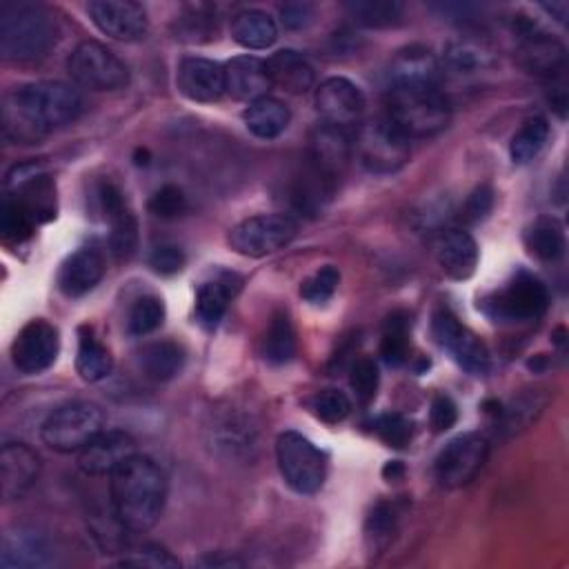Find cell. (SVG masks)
Returning <instances> with one entry per match:
<instances>
[{"label": "cell", "instance_id": "obj_1", "mask_svg": "<svg viewBox=\"0 0 569 569\" xmlns=\"http://www.w3.org/2000/svg\"><path fill=\"white\" fill-rule=\"evenodd\" d=\"M82 109L80 93L58 80L16 87L2 98V131L11 142H36L73 122Z\"/></svg>", "mask_w": 569, "mask_h": 569}, {"label": "cell", "instance_id": "obj_2", "mask_svg": "<svg viewBox=\"0 0 569 569\" xmlns=\"http://www.w3.org/2000/svg\"><path fill=\"white\" fill-rule=\"evenodd\" d=\"M167 476L149 456L133 453L111 473V505L118 522L133 531H149L162 516Z\"/></svg>", "mask_w": 569, "mask_h": 569}, {"label": "cell", "instance_id": "obj_3", "mask_svg": "<svg viewBox=\"0 0 569 569\" xmlns=\"http://www.w3.org/2000/svg\"><path fill=\"white\" fill-rule=\"evenodd\" d=\"M58 27L49 9L11 2L0 9V53L9 62H38L56 44Z\"/></svg>", "mask_w": 569, "mask_h": 569}, {"label": "cell", "instance_id": "obj_4", "mask_svg": "<svg viewBox=\"0 0 569 569\" xmlns=\"http://www.w3.org/2000/svg\"><path fill=\"white\" fill-rule=\"evenodd\" d=\"M387 116L409 140L440 133L451 118L447 96L438 84H393L385 98Z\"/></svg>", "mask_w": 569, "mask_h": 569}, {"label": "cell", "instance_id": "obj_5", "mask_svg": "<svg viewBox=\"0 0 569 569\" xmlns=\"http://www.w3.org/2000/svg\"><path fill=\"white\" fill-rule=\"evenodd\" d=\"M104 429V411L84 400L53 409L40 427L42 442L58 453H80Z\"/></svg>", "mask_w": 569, "mask_h": 569}, {"label": "cell", "instance_id": "obj_6", "mask_svg": "<svg viewBox=\"0 0 569 569\" xmlns=\"http://www.w3.org/2000/svg\"><path fill=\"white\" fill-rule=\"evenodd\" d=\"M353 153L369 173L389 176L407 164L411 144L389 118H373L358 127Z\"/></svg>", "mask_w": 569, "mask_h": 569}, {"label": "cell", "instance_id": "obj_7", "mask_svg": "<svg viewBox=\"0 0 569 569\" xmlns=\"http://www.w3.org/2000/svg\"><path fill=\"white\" fill-rule=\"evenodd\" d=\"M276 460L280 476L296 493L311 496L325 485L327 456L298 431H282L278 436Z\"/></svg>", "mask_w": 569, "mask_h": 569}, {"label": "cell", "instance_id": "obj_8", "mask_svg": "<svg viewBox=\"0 0 569 569\" xmlns=\"http://www.w3.org/2000/svg\"><path fill=\"white\" fill-rule=\"evenodd\" d=\"M296 231H298V224L291 216L260 213L231 227L227 242L240 256L262 258L287 247L296 238Z\"/></svg>", "mask_w": 569, "mask_h": 569}, {"label": "cell", "instance_id": "obj_9", "mask_svg": "<svg viewBox=\"0 0 569 569\" xmlns=\"http://www.w3.org/2000/svg\"><path fill=\"white\" fill-rule=\"evenodd\" d=\"M547 302V287L536 276L518 271L505 287L482 302V309L500 322H525L542 316Z\"/></svg>", "mask_w": 569, "mask_h": 569}, {"label": "cell", "instance_id": "obj_10", "mask_svg": "<svg viewBox=\"0 0 569 569\" xmlns=\"http://www.w3.org/2000/svg\"><path fill=\"white\" fill-rule=\"evenodd\" d=\"M67 67L71 78L91 91H118L129 82L127 64L96 40L80 42L69 56Z\"/></svg>", "mask_w": 569, "mask_h": 569}, {"label": "cell", "instance_id": "obj_11", "mask_svg": "<svg viewBox=\"0 0 569 569\" xmlns=\"http://www.w3.org/2000/svg\"><path fill=\"white\" fill-rule=\"evenodd\" d=\"M489 456V442L480 433H462L445 445L436 458V478L447 489L465 487L476 478Z\"/></svg>", "mask_w": 569, "mask_h": 569}, {"label": "cell", "instance_id": "obj_12", "mask_svg": "<svg viewBox=\"0 0 569 569\" xmlns=\"http://www.w3.org/2000/svg\"><path fill=\"white\" fill-rule=\"evenodd\" d=\"M431 329L438 345L445 347L465 371H469L471 376L487 373L489 351L485 342L465 325H460V320L449 309H438L433 313Z\"/></svg>", "mask_w": 569, "mask_h": 569}, {"label": "cell", "instance_id": "obj_13", "mask_svg": "<svg viewBox=\"0 0 569 569\" xmlns=\"http://www.w3.org/2000/svg\"><path fill=\"white\" fill-rule=\"evenodd\" d=\"M58 349V329L47 320H31L18 331L11 345V360L22 373H40L53 365Z\"/></svg>", "mask_w": 569, "mask_h": 569}, {"label": "cell", "instance_id": "obj_14", "mask_svg": "<svg viewBox=\"0 0 569 569\" xmlns=\"http://www.w3.org/2000/svg\"><path fill=\"white\" fill-rule=\"evenodd\" d=\"M91 22L109 38L136 42L147 36L149 20L142 4L131 0H93L87 4Z\"/></svg>", "mask_w": 569, "mask_h": 569}, {"label": "cell", "instance_id": "obj_15", "mask_svg": "<svg viewBox=\"0 0 569 569\" xmlns=\"http://www.w3.org/2000/svg\"><path fill=\"white\" fill-rule=\"evenodd\" d=\"M316 109L327 124L345 129L360 120L365 111V96L351 80L333 76L322 80L316 89Z\"/></svg>", "mask_w": 569, "mask_h": 569}, {"label": "cell", "instance_id": "obj_16", "mask_svg": "<svg viewBox=\"0 0 569 569\" xmlns=\"http://www.w3.org/2000/svg\"><path fill=\"white\" fill-rule=\"evenodd\" d=\"M100 207L109 222V249L118 260H127L133 256L138 247V222L133 211L129 209L122 191L113 182H102Z\"/></svg>", "mask_w": 569, "mask_h": 569}, {"label": "cell", "instance_id": "obj_17", "mask_svg": "<svg viewBox=\"0 0 569 569\" xmlns=\"http://www.w3.org/2000/svg\"><path fill=\"white\" fill-rule=\"evenodd\" d=\"M136 453V440L120 429H102L80 453L78 467L87 476H111Z\"/></svg>", "mask_w": 569, "mask_h": 569}, {"label": "cell", "instance_id": "obj_18", "mask_svg": "<svg viewBox=\"0 0 569 569\" xmlns=\"http://www.w3.org/2000/svg\"><path fill=\"white\" fill-rule=\"evenodd\" d=\"M176 84L191 102H216L224 93V69L213 60L189 56L178 62Z\"/></svg>", "mask_w": 569, "mask_h": 569}, {"label": "cell", "instance_id": "obj_19", "mask_svg": "<svg viewBox=\"0 0 569 569\" xmlns=\"http://www.w3.org/2000/svg\"><path fill=\"white\" fill-rule=\"evenodd\" d=\"M353 153V142L345 129L333 124H318L309 138V160L320 173L338 180Z\"/></svg>", "mask_w": 569, "mask_h": 569}, {"label": "cell", "instance_id": "obj_20", "mask_svg": "<svg viewBox=\"0 0 569 569\" xmlns=\"http://www.w3.org/2000/svg\"><path fill=\"white\" fill-rule=\"evenodd\" d=\"M40 476V458L24 442H7L0 451V485L4 500L22 498Z\"/></svg>", "mask_w": 569, "mask_h": 569}, {"label": "cell", "instance_id": "obj_21", "mask_svg": "<svg viewBox=\"0 0 569 569\" xmlns=\"http://www.w3.org/2000/svg\"><path fill=\"white\" fill-rule=\"evenodd\" d=\"M222 69H224V93H229L236 100L253 102L267 96V89L271 87L267 62L256 56H236Z\"/></svg>", "mask_w": 569, "mask_h": 569}, {"label": "cell", "instance_id": "obj_22", "mask_svg": "<svg viewBox=\"0 0 569 569\" xmlns=\"http://www.w3.org/2000/svg\"><path fill=\"white\" fill-rule=\"evenodd\" d=\"M436 260L451 280H467L478 267V244L465 229H447L436 242Z\"/></svg>", "mask_w": 569, "mask_h": 569}, {"label": "cell", "instance_id": "obj_23", "mask_svg": "<svg viewBox=\"0 0 569 569\" xmlns=\"http://www.w3.org/2000/svg\"><path fill=\"white\" fill-rule=\"evenodd\" d=\"M104 276V258L91 247L73 251L60 267L58 287L69 298H80L89 293Z\"/></svg>", "mask_w": 569, "mask_h": 569}, {"label": "cell", "instance_id": "obj_24", "mask_svg": "<svg viewBox=\"0 0 569 569\" xmlns=\"http://www.w3.org/2000/svg\"><path fill=\"white\" fill-rule=\"evenodd\" d=\"M438 60L420 44L400 49L389 62V82L393 84H438Z\"/></svg>", "mask_w": 569, "mask_h": 569}, {"label": "cell", "instance_id": "obj_25", "mask_svg": "<svg viewBox=\"0 0 569 569\" xmlns=\"http://www.w3.org/2000/svg\"><path fill=\"white\" fill-rule=\"evenodd\" d=\"M518 60L529 73L553 76L565 64V47L545 31H525Z\"/></svg>", "mask_w": 569, "mask_h": 569}, {"label": "cell", "instance_id": "obj_26", "mask_svg": "<svg viewBox=\"0 0 569 569\" xmlns=\"http://www.w3.org/2000/svg\"><path fill=\"white\" fill-rule=\"evenodd\" d=\"M264 62H267V73L271 84L289 93H305L307 89L313 87L316 73L302 53L293 49H280L271 53V58Z\"/></svg>", "mask_w": 569, "mask_h": 569}, {"label": "cell", "instance_id": "obj_27", "mask_svg": "<svg viewBox=\"0 0 569 569\" xmlns=\"http://www.w3.org/2000/svg\"><path fill=\"white\" fill-rule=\"evenodd\" d=\"M242 120L249 133H253L256 138L273 140L289 127L291 113L282 100L273 96H262L247 104V109L242 111Z\"/></svg>", "mask_w": 569, "mask_h": 569}, {"label": "cell", "instance_id": "obj_28", "mask_svg": "<svg viewBox=\"0 0 569 569\" xmlns=\"http://www.w3.org/2000/svg\"><path fill=\"white\" fill-rule=\"evenodd\" d=\"M231 38L244 49H267L278 40V24L267 11L244 9L231 18Z\"/></svg>", "mask_w": 569, "mask_h": 569}, {"label": "cell", "instance_id": "obj_29", "mask_svg": "<svg viewBox=\"0 0 569 569\" xmlns=\"http://www.w3.org/2000/svg\"><path fill=\"white\" fill-rule=\"evenodd\" d=\"M2 567H44L49 562V549L42 536L36 531L18 529L9 531L2 540Z\"/></svg>", "mask_w": 569, "mask_h": 569}, {"label": "cell", "instance_id": "obj_30", "mask_svg": "<svg viewBox=\"0 0 569 569\" xmlns=\"http://www.w3.org/2000/svg\"><path fill=\"white\" fill-rule=\"evenodd\" d=\"M113 369L111 351L93 336L89 327H80L78 331V353H76V371L84 382H98L107 378Z\"/></svg>", "mask_w": 569, "mask_h": 569}, {"label": "cell", "instance_id": "obj_31", "mask_svg": "<svg viewBox=\"0 0 569 569\" xmlns=\"http://www.w3.org/2000/svg\"><path fill=\"white\" fill-rule=\"evenodd\" d=\"M184 365V351L171 340H156L140 351V369L149 380L167 382Z\"/></svg>", "mask_w": 569, "mask_h": 569}, {"label": "cell", "instance_id": "obj_32", "mask_svg": "<svg viewBox=\"0 0 569 569\" xmlns=\"http://www.w3.org/2000/svg\"><path fill=\"white\" fill-rule=\"evenodd\" d=\"M445 67L456 76L480 73L493 64V53L485 42L460 38L447 44L445 49Z\"/></svg>", "mask_w": 569, "mask_h": 569}, {"label": "cell", "instance_id": "obj_33", "mask_svg": "<svg viewBox=\"0 0 569 569\" xmlns=\"http://www.w3.org/2000/svg\"><path fill=\"white\" fill-rule=\"evenodd\" d=\"M525 244L540 260H558L565 253V231L553 218H536L525 229Z\"/></svg>", "mask_w": 569, "mask_h": 569}, {"label": "cell", "instance_id": "obj_34", "mask_svg": "<svg viewBox=\"0 0 569 569\" xmlns=\"http://www.w3.org/2000/svg\"><path fill=\"white\" fill-rule=\"evenodd\" d=\"M231 296H233V287L229 278H218L200 284L196 293V316L200 325L207 329H213L222 320Z\"/></svg>", "mask_w": 569, "mask_h": 569}, {"label": "cell", "instance_id": "obj_35", "mask_svg": "<svg viewBox=\"0 0 569 569\" xmlns=\"http://www.w3.org/2000/svg\"><path fill=\"white\" fill-rule=\"evenodd\" d=\"M262 356L271 365H284L296 356V331L289 313L276 311L262 342Z\"/></svg>", "mask_w": 569, "mask_h": 569}, {"label": "cell", "instance_id": "obj_36", "mask_svg": "<svg viewBox=\"0 0 569 569\" xmlns=\"http://www.w3.org/2000/svg\"><path fill=\"white\" fill-rule=\"evenodd\" d=\"M549 138V124L545 118H531L527 120L511 138V144H509V153H511V160L518 162V164H527L531 162L540 149L545 147Z\"/></svg>", "mask_w": 569, "mask_h": 569}, {"label": "cell", "instance_id": "obj_37", "mask_svg": "<svg viewBox=\"0 0 569 569\" xmlns=\"http://www.w3.org/2000/svg\"><path fill=\"white\" fill-rule=\"evenodd\" d=\"M349 16L365 27H391L402 18V4L391 0H356L347 2Z\"/></svg>", "mask_w": 569, "mask_h": 569}, {"label": "cell", "instance_id": "obj_38", "mask_svg": "<svg viewBox=\"0 0 569 569\" xmlns=\"http://www.w3.org/2000/svg\"><path fill=\"white\" fill-rule=\"evenodd\" d=\"M409 322L405 316L393 313L382 331V340H380V356L387 365L391 367H400L407 362L409 358Z\"/></svg>", "mask_w": 569, "mask_h": 569}, {"label": "cell", "instance_id": "obj_39", "mask_svg": "<svg viewBox=\"0 0 569 569\" xmlns=\"http://www.w3.org/2000/svg\"><path fill=\"white\" fill-rule=\"evenodd\" d=\"M164 320V305L158 296H142L133 302L127 316V329L131 336H147L156 331Z\"/></svg>", "mask_w": 569, "mask_h": 569}, {"label": "cell", "instance_id": "obj_40", "mask_svg": "<svg viewBox=\"0 0 569 569\" xmlns=\"http://www.w3.org/2000/svg\"><path fill=\"white\" fill-rule=\"evenodd\" d=\"M309 409L318 420L327 425H336L351 413V400L338 389H325L309 400Z\"/></svg>", "mask_w": 569, "mask_h": 569}, {"label": "cell", "instance_id": "obj_41", "mask_svg": "<svg viewBox=\"0 0 569 569\" xmlns=\"http://www.w3.org/2000/svg\"><path fill=\"white\" fill-rule=\"evenodd\" d=\"M378 365L373 362V358H358L353 360L351 365V371H349V382H351V389L358 398V402L362 405H369L373 398H376V391H378Z\"/></svg>", "mask_w": 569, "mask_h": 569}, {"label": "cell", "instance_id": "obj_42", "mask_svg": "<svg viewBox=\"0 0 569 569\" xmlns=\"http://www.w3.org/2000/svg\"><path fill=\"white\" fill-rule=\"evenodd\" d=\"M393 529H396V511H393V507L387 505V502H378L373 507V511L369 513L367 527H365L369 547L371 549H382L391 540Z\"/></svg>", "mask_w": 569, "mask_h": 569}, {"label": "cell", "instance_id": "obj_43", "mask_svg": "<svg viewBox=\"0 0 569 569\" xmlns=\"http://www.w3.org/2000/svg\"><path fill=\"white\" fill-rule=\"evenodd\" d=\"M373 431H376V436H378L387 447L402 449V447H407L409 440H411L413 425H411V420H407V418L400 416V413H385V416H378V418L373 420Z\"/></svg>", "mask_w": 569, "mask_h": 569}, {"label": "cell", "instance_id": "obj_44", "mask_svg": "<svg viewBox=\"0 0 569 569\" xmlns=\"http://www.w3.org/2000/svg\"><path fill=\"white\" fill-rule=\"evenodd\" d=\"M545 400H538V396L527 393L520 396L518 400H513L500 416H502V429H509L511 433L527 429L531 425V420H536V416L542 411Z\"/></svg>", "mask_w": 569, "mask_h": 569}, {"label": "cell", "instance_id": "obj_45", "mask_svg": "<svg viewBox=\"0 0 569 569\" xmlns=\"http://www.w3.org/2000/svg\"><path fill=\"white\" fill-rule=\"evenodd\" d=\"M338 282H340L338 269L331 267V264H327V267L318 269L313 276H309V278L300 284V296H302L307 302H311V305H322V302H327V300L333 296Z\"/></svg>", "mask_w": 569, "mask_h": 569}, {"label": "cell", "instance_id": "obj_46", "mask_svg": "<svg viewBox=\"0 0 569 569\" xmlns=\"http://www.w3.org/2000/svg\"><path fill=\"white\" fill-rule=\"evenodd\" d=\"M118 565L120 567H138V569H164V567H178L180 562L164 547L149 542V545L131 551L129 556H122L118 560Z\"/></svg>", "mask_w": 569, "mask_h": 569}, {"label": "cell", "instance_id": "obj_47", "mask_svg": "<svg viewBox=\"0 0 569 569\" xmlns=\"http://www.w3.org/2000/svg\"><path fill=\"white\" fill-rule=\"evenodd\" d=\"M149 211L162 220H173L187 211V198L180 187L164 184L151 196Z\"/></svg>", "mask_w": 569, "mask_h": 569}, {"label": "cell", "instance_id": "obj_48", "mask_svg": "<svg viewBox=\"0 0 569 569\" xmlns=\"http://www.w3.org/2000/svg\"><path fill=\"white\" fill-rule=\"evenodd\" d=\"M178 33L180 38L193 42L200 40L198 36H209L211 33V24H213V13L207 4H193L187 7L184 16L178 18Z\"/></svg>", "mask_w": 569, "mask_h": 569}, {"label": "cell", "instance_id": "obj_49", "mask_svg": "<svg viewBox=\"0 0 569 569\" xmlns=\"http://www.w3.org/2000/svg\"><path fill=\"white\" fill-rule=\"evenodd\" d=\"M493 209V189L489 184H478L465 200L462 207V220L469 224H476L485 220Z\"/></svg>", "mask_w": 569, "mask_h": 569}, {"label": "cell", "instance_id": "obj_50", "mask_svg": "<svg viewBox=\"0 0 569 569\" xmlns=\"http://www.w3.org/2000/svg\"><path fill=\"white\" fill-rule=\"evenodd\" d=\"M149 264L156 273L171 276L184 267V253L176 244H158L149 256Z\"/></svg>", "mask_w": 569, "mask_h": 569}, {"label": "cell", "instance_id": "obj_51", "mask_svg": "<svg viewBox=\"0 0 569 569\" xmlns=\"http://www.w3.org/2000/svg\"><path fill=\"white\" fill-rule=\"evenodd\" d=\"M316 7L311 2H284L280 4V22L287 29H307L313 22Z\"/></svg>", "mask_w": 569, "mask_h": 569}, {"label": "cell", "instance_id": "obj_52", "mask_svg": "<svg viewBox=\"0 0 569 569\" xmlns=\"http://www.w3.org/2000/svg\"><path fill=\"white\" fill-rule=\"evenodd\" d=\"M458 420V409L456 402L449 396H436L431 400V411H429V422L433 431H447L456 425Z\"/></svg>", "mask_w": 569, "mask_h": 569}, {"label": "cell", "instance_id": "obj_53", "mask_svg": "<svg viewBox=\"0 0 569 569\" xmlns=\"http://www.w3.org/2000/svg\"><path fill=\"white\" fill-rule=\"evenodd\" d=\"M382 473H385L387 480H396V478H402L405 469H402V465H400L398 460H391V462H387V467L382 469Z\"/></svg>", "mask_w": 569, "mask_h": 569}, {"label": "cell", "instance_id": "obj_54", "mask_svg": "<svg viewBox=\"0 0 569 569\" xmlns=\"http://www.w3.org/2000/svg\"><path fill=\"white\" fill-rule=\"evenodd\" d=\"M542 7H545L549 13H556V20H560V22H562L565 16H567V2H556V4L551 2V4H542Z\"/></svg>", "mask_w": 569, "mask_h": 569}]
</instances>
